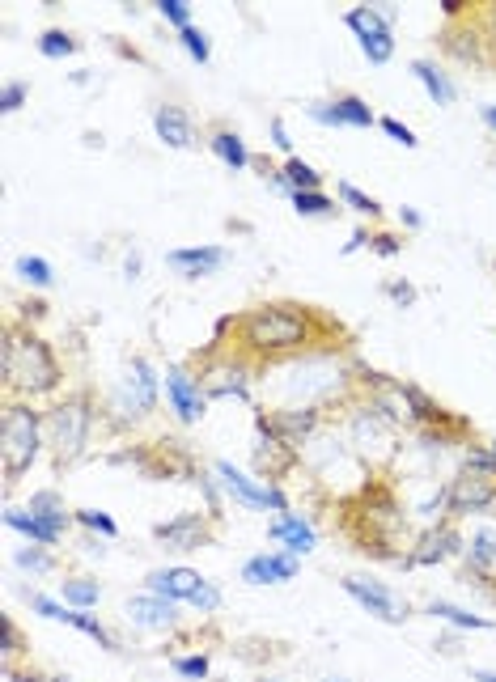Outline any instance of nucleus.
Listing matches in <instances>:
<instances>
[{"mask_svg":"<svg viewBox=\"0 0 496 682\" xmlns=\"http://www.w3.org/2000/svg\"><path fill=\"white\" fill-rule=\"evenodd\" d=\"M323 331L327 322L318 318L314 305L263 301L234 322V348L255 356V361H285V356L314 348L323 339Z\"/></svg>","mask_w":496,"mask_h":682,"instance_id":"1","label":"nucleus"},{"mask_svg":"<svg viewBox=\"0 0 496 682\" xmlns=\"http://www.w3.org/2000/svg\"><path fill=\"white\" fill-rule=\"evenodd\" d=\"M0 378H5L9 399L34 403L64 386V369L43 335H34L30 327H9L5 348H0Z\"/></svg>","mask_w":496,"mask_h":682,"instance_id":"2","label":"nucleus"},{"mask_svg":"<svg viewBox=\"0 0 496 682\" xmlns=\"http://www.w3.org/2000/svg\"><path fill=\"white\" fill-rule=\"evenodd\" d=\"M47 441V416L34 403L9 399L5 416H0V471H5V488H13L43 454Z\"/></svg>","mask_w":496,"mask_h":682,"instance_id":"3","label":"nucleus"},{"mask_svg":"<svg viewBox=\"0 0 496 682\" xmlns=\"http://www.w3.org/2000/svg\"><path fill=\"white\" fill-rule=\"evenodd\" d=\"M90 433H94V403L90 394H68L56 407L47 411V445L56 454L60 466L77 462L90 445Z\"/></svg>","mask_w":496,"mask_h":682,"instance_id":"4","label":"nucleus"},{"mask_svg":"<svg viewBox=\"0 0 496 682\" xmlns=\"http://www.w3.org/2000/svg\"><path fill=\"white\" fill-rule=\"evenodd\" d=\"M344 26L357 34V43L365 51L369 64H386L395 56V9H374V5H357L344 13Z\"/></svg>","mask_w":496,"mask_h":682,"instance_id":"5","label":"nucleus"},{"mask_svg":"<svg viewBox=\"0 0 496 682\" xmlns=\"http://www.w3.org/2000/svg\"><path fill=\"white\" fill-rule=\"evenodd\" d=\"M212 471H217V479H221V492L229 496V500H238L242 509H255V513H263V509H272V513H289V496L280 492V483H259V479H251V475H242L234 462H212Z\"/></svg>","mask_w":496,"mask_h":682,"instance_id":"6","label":"nucleus"},{"mask_svg":"<svg viewBox=\"0 0 496 682\" xmlns=\"http://www.w3.org/2000/svg\"><path fill=\"white\" fill-rule=\"evenodd\" d=\"M496 505V475L484 471H458L446 483V513L450 517H471V513H488Z\"/></svg>","mask_w":496,"mask_h":682,"instance_id":"7","label":"nucleus"},{"mask_svg":"<svg viewBox=\"0 0 496 682\" xmlns=\"http://www.w3.org/2000/svg\"><path fill=\"white\" fill-rule=\"evenodd\" d=\"M255 433H259L255 437V471H259L263 483H276L297 462V450L276 433L272 416H263V411H255Z\"/></svg>","mask_w":496,"mask_h":682,"instance_id":"8","label":"nucleus"},{"mask_svg":"<svg viewBox=\"0 0 496 682\" xmlns=\"http://www.w3.org/2000/svg\"><path fill=\"white\" fill-rule=\"evenodd\" d=\"M344 594L357 602V606H365L374 619H382V623H391V627H399L403 619H407V602L395 594V589H386L382 581H369V577H344Z\"/></svg>","mask_w":496,"mask_h":682,"instance_id":"9","label":"nucleus"},{"mask_svg":"<svg viewBox=\"0 0 496 682\" xmlns=\"http://www.w3.org/2000/svg\"><path fill=\"white\" fill-rule=\"evenodd\" d=\"M166 399H170L174 416H179L183 424H200L204 411H208V390H204V382L191 369H183V365H170L166 369Z\"/></svg>","mask_w":496,"mask_h":682,"instance_id":"10","label":"nucleus"},{"mask_svg":"<svg viewBox=\"0 0 496 682\" xmlns=\"http://www.w3.org/2000/svg\"><path fill=\"white\" fill-rule=\"evenodd\" d=\"M153 538L166 551H200L212 543V522H208V513H179V517H170V522L153 526Z\"/></svg>","mask_w":496,"mask_h":682,"instance_id":"11","label":"nucleus"},{"mask_svg":"<svg viewBox=\"0 0 496 682\" xmlns=\"http://www.w3.org/2000/svg\"><path fill=\"white\" fill-rule=\"evenodd\" d=\"M314 123H323V128H374V111H369V102L357 98V94H340L335 102H314L306 111Z\"/></svg>","mask_w":496,"mask_h":682,"instance_id":"12","label":"nucleus"},{"mask_svg":"<svg viewBox=\"0 0 496 682\" xmlns=\"http://www.w3.org/2000/svg\"><path fill=\"white\" fill-rule=\"evenodd\" d=\"M200 585H204V577L196 568H183V564H174V568H153L149 577H145V589L153 598H170V602H191L200 594Z\"/></svg>","mask_w":496,"mask_h":682,"instance_id":"13","label":"nucleus"},{"mask_svg":"<svg viewBox=\"0 0 496 682\" xmlns=\"http://www.w3.org/2000/svg\"><path fill=\"white\" fill-rule=\"evenodd\" d=\"M301 572V560L289 551H263V555H251L242 564V581L246 585H285Z\"/></svg>","mask_w":496,"mask_h":682,"instance_id":"14","label":"nucleus"},{"mask_svg":"<svg viewBox=\"0 0 496 682\" xmlns=\"http://www.w3.org/2000/svg\"><path fill=\"white\" fill-rule=\"evenodd\" d=\"M463 547L467 543H463V534H458L454 526H433V530H424L416 538V547H412V555H407V564H420V568L424 564H446Z\"/></svg>","mask_w":496,"mask_h":682,"instance_id":"15","label":"nucleus"},{"mask_svg":"<svg viewBox=\"0 0 496 682\" xmlns=\"http://www.w3.org/2000/svg\"><path fill=\"white\" fill-rule=\"evenodd\" d=\"M123 399H128L132 416H149L157 407V373L145 356H132L128 361V378H123Z\"/></svg>","mask_w":496,"mask_h":682,"instance_id":"16","label":"nucleus"},{"mask_svg":"<svg viewBox=\"0 0 496 682\" xmlns=\"http://www.w3.org/2000/svg\"><path fill=\"white\" fill-rule=\"evenodd\" d=\"M268 534L276 538V543H285V551L289 555H297V560H306V555L318 547V530L310 526V517L306 513H280L276 522L268 526Z\"/></svg>","mask_w":496,"mask_h":682,"instance_id":"17","label":"nucleus"},{"mask_svg":"<svg viewBox=\"0 0 496 682\" xmlns=\"http://www.w3.org/2000/svg\"><path fill=\"white\" fill-rule=\"evenodd\" d=\"M166 263H170L179 276H187V280H200V276L221 272V267L229 263V255H225L221 246H183V250H170V255H166Z\"/></svg>","mask_w":496,"mask_h":682,"instance_id":"18","label":"nucleus"},{"mask_svg":"<svg viewBox=\"0 0 496 682\" xmlns=\"http://www.w3.org/2000/svg\"><path fill=\"white\" fill-rule=\"evenodd\" d=\"M153 132L162 136L170 149H191V145H196L191 115L183 111V106H174V102H166V106H157V111H153Z\"/></svg>","mask_w":496,"mask_h":682,"instance_id":"19","label":"nucleus"},{"mask_svg":"<svg viewBox=\"0 0 496 682\" xmlns=\"http://www.w3.org/2000/svg\"><path fill=\"white\" fill-rule=\"evenodd\" d=\"M26 509H30L34 517H39V522H43L47 530H56L60 538H64V530H68V526L77 522V513L64 505V496H60L56 488H43V492H34Z\"/></svg>","mask_w":496,"mask_h":682,"instance_id":"20","label":"nucleus"},{"mask_svg":"<svg viewBox=\"0 0 496 682\" xmlns=\"http://www.w3.org/2000/svg\"><path fill=\"white\" fill-rule=\"evenodd\" d=\"M174 615H179V602H170V598L140 594L128 602V619L136 627H174Z\"/></svg>","mask_w":496,"mask_h":682,"instance_id":"21","label":"nucleus"},{"mask_svg":"<svg viewBox=\"0 0 496 682\" xmlns=\"http://www.w3.org/2000/svg\"><path fill=\"white\" fill-rule=\"evenodd\" d=\"M463 555H467V564H471L475 577L492 581V577H496V526H480V530H475V534L467 538Z\"/></svg>","mask_w":496,"mask_h":682,"instance_id":"22","label":"nucleus"},{"mask_svg":"<svg viewBox=\"0 0 496 682\" xmlns=\"http://www.w3.org/2000/svg\"><path fill=\"white\" fill-rule=\"evenodd\" d=\"M272 428H276V433L285 437V441L293 445V450H297V445L306 441V437L314 433V428H318V407H293V411H276V416H272Z\"/></svg>","mask_w":496,"mask_h":682,"instance_id":"23","label":"nucleus"},{"mask_svg":"<svg viewBox=\"0 0 496 682\" xmlns=\"http://www.w3.org/2000/svg\"><path fill=\"white\" fill-rule=\"evenodd\" d=\"M208 149L217 153L229 170H246V166H255V157H251V149H246V140L238 136V132H229V128H217L208 136Z\"/></svg>","mask_w":496,"mask_h":682,"instance_id":"24","label":"nucleus"},{"mask_svg":"<svg viewBox=\"0 0 496 682\" xmlns=\"http://www.w3.org/2000/svg\"><path fill=\"white\" fill-rule=\"evenodd\" d=\"M412 73H416V81L424 85V94H429L437 106H450L454 98H458V89H454V81L441 73V68L433 64V60H412Z\"/></svg>","mask_w":496,"mask_h":682,"instance_id":"25","label":"nucleus"},{"mask_svg":"<svg viewBox=\"0 0 496 682\" xmlns=\"http://www.w3.org/2000/svg\"><path fill=\"white\" fill-rule=\"evenodd\" d=\"M5 526H9V530H17V534H26L34 547H56V543H60V534H56V530H47V526H43L30 509H5Z\"/></svg>","mask_w":496,"mask_h":682,"instance_id":"26","label":"nucleus"},{"mask_svg":"<svg viewBox=\"0 0 496 682\" xmlns=\"http://www.w3.org/2000/svg\"><path fill=\"white\" fill-rule=\"evenodd\" d=\"M64 627H73V632H81V636H90V640H98L106 653H119V640L111 636V627H106L98 615H90V610H73L68 606V615H64Z\"/></svg>","mask_w":496,"mask_h":682,"instance_id":"27","label":"nucleus"},{"mask_svg":"<svg viewBox=\"0 0 496 682\" xmlns=\"http://www.w3.org/2000/svg\"><path fill=\"white\" fill-rule=\"evenodd\" d=\"M102 598V585L94 577H64L60 581V602H68L73 610H94Z\"/></svg>","mask_w":496,"mask_h":682,"instance_id":"28","label":"nucleus"},{"mask_svg":"<svg viewBox=\"0 0 496 682\" xmlns=\"http://www.w3.org/2000/svg\"><path fill=\"white\" fill-rule=\"evenodd\" d=\"M429 615L433 619H446V623H454V627H463V632H488L492 627V619H480V615H471V610H463V606H454V602H429Z\"/></svg>","mask_w":496,"mask_h":682,"instance_id":"29","label":"nucleus"},{"mask_svg":"<svg viewBox=\"0 0 496 682\" xmlns=\"http://www.w3.org/2000/svg\"><path fill=\"white\" fill-rule=\"evenodd\" d=\"M280 174H285V183L293 191H323V174H318L310 161H301V157H289L285 166H280Z\"/></svg>","mask_w":496,"mask_h":682,"instance_id":"30","label":"nucleus"},{"mask_svg":"<svg viewBox=\"0 0 496 682\" xmlns=\"http://www.w3.org/2000/svg\"><path fill=\"white\" fill-rule=\"evenodd\" d=\"M17 276H22L26 284H34V289H51V280H56V272H51V263L39 259V255H17Z\"/></svg>","mask_w":496,"mask_h":682,"instance_id":"31","label":"nucleus"},{"mask_svg":"<svg viewBox=\"0 0 496 682\" xmlns=\"http://www.w3.org/2000/svg\"><path fill=\"white\" fill-rule=\"evenodd\" d=\"M289 200L297 208V217H331L335 212V200H327L323 191H293Z\"/></svg>","mask_w":496,"mask_h":682,"instance_id":"32","label":"nucleus"},{"mask_svg":"<svg viewBox=\"0 0 496 682\" xmlns=\"http://www.w3.org/2000/svg\"><path fill=\"white\" fill-rule=\"evenodd\" d=\"M77 51V39L68 30H43L39 34V56H47V60H64V56H73Z\"/></svg>","mask_w":496,"mask_h":682,"instance_id":"33","label":"nucleus"},{"mask_svg":"<svg viewBox=\"0 0 496 682\" xmlns=\"http://www.w3.org/2000/svg\"><path fill=\"white\" fill-rule=\"evenodd\" d=\"M179 43H183V51L196 64H208L212 60V43H208V34L200 30V26H187V30H179Z\"/></svg>","mask_w":496,"mask_h":682,"instance_id":"34","label":"nucleus"},{"mask_svg":"<svg viewBox=\"0 0 496 682\" xmlns=\"http://www.w3.org/2000/svg\"><path fill=\"white\" fill-rule=\"evenodd\" d=\"M170 670L179 674V678L204 682V678L212 674V661H208V653H191V657H174V661H170Z\"/></svg>","mask_w":496,"mask_h":682,"instance_id":"35","label":"nucleus"},{"mask_svg":"<svg viewBox=\"0 0 496 682\" xmlns=\"http://www.w3.org/2000/svg\"><path fill=\"white\" fill-rule=\"evenodd\" d=\"M340 200L352 212H361V217H382V204L374 200V195H365L361 187H352V183H340Z\"/></svg>","mask_w":496,"mask_h":682,"instance_id":"36","label":"nucleus"},{"mask_svg":"<svg viewBox=\"0 0 496 682\" xmlns=\"http://www.w3.org/2000/svg\"><path fill=\"white\" fill-rule=\"evenodd\" d=\"M77 526L94 530V534H102V538H119L115 517H111V513H102V509H77Z\"/></svg>","mask_w":496,"mask_h":682,"instance_id":"37","label":"nucleus"},{"mask_svg":"<svg viewBox=\"0 0 496 682\" xmlns=\"http://www.w3.org/2000/svg\"><path fill=\"white\" fill-rule=\"evenodd\" d=\"M26 602H30V610H39L43 619H51V623H64V615H68V602H56V598H47V594H39V589H26Z\"/></svg>","mask_w":496,"mask_h":682,"instance_id":"38","label":"nucleus"},{"mask_svg":"<svg viewBox=\"0 0 496 682\" xmlns=\"http://www.w3.org/2000/svg\"><path fill=\"white\" fill-rule=\"evenodd\" d=\"M17 568H26V572H51V568H56V560L47 555V547H22V551H17Z\"/></svg>","mask_w":496,"mask_h":682,"instance_id":"39","label":"nucleus"},{"mask_svg":"<svg viewBox=\"0 0 496 682\" xmlns=\"http://www.w3.org/2000/svg\"><path fill=\"white\" fill-rule=\"evenodd\" d=\"M378 128H382L386 136H391V140H399L403 149H416V145H420V140H416V132L407 128V123H399L395 115H382V119H378Z\"/></svg>","mask_w":496,"mask_h":682,"instance_id":"40","label":"nucleus"},{"mask_svg":"<svg viewBox=\"0 0 496 682\" xmlns=\"http://www.w3.org/2000/svg\"><path fill=\"white\" fill-rule=\"evenodd\" d=\"M26 94H30V85H26V81H5V89H0V111H5V115L22 111Z\"/></svg>","mask_w":496,"mask_h":682,"instance_id":"41","label":"nucleus"},{"mask_svg":"<svg viewBox=\"0 0 496 682\" xmlns=\"http://www.w3.org/2000/svg\"><path fill=\"white\" fill-rule=\"evenodd\" d=\"M157 13H162L170 26H179V30H187V26H191V9H187V0H157Z\"/></svg>","mask_w":496,"mask_h":682,"instance_id":"42","label":"nucleus"},{"mask_svg":"<svg viewBox=\"0 0 496 682\" xmlns=\"http://www.w3.org/2000/svg\"><path fill=\"white\" fill-rule=\"evenodd\" d=\"M0 632H5V666H13V657L22 653V632H17V623L9 615L0 619Z\"/></svg>","mask_w":496,"mask_h":682,"instance_id":"43","label":"nucleus"},{"mask_svg":"<svg viewBox=\"0 0 496 682\" xmlns=\"http://www.w3.org/2000/svg\"><path fill=\"white\" fill-rule=\"evenodd\" d=\"M191 606H196V610H200V615H212V610H217V606H221V589H217V585H212V581H204V585H200V594H196V598H191Z\"/></svg>","mask_w":496,"mask_h":682,"instance_id":"44","label":"nucleus"},{"mask_svg":"<svg viewBox=\"0 0 496 682\" xmlns=\"http://www.w3.org/2000/svg\"><path fill=\"white\" fill-rule=\"evenodd\" d=\"M386 293H391L395 305H416V284H407V280H391Z\"/></svg>","mask_w":496,"mask_h":682,"instance_id":"45","label":"nucleus"},{"mask_svg":"<svg viewBox=\"0 0 496 682\" xmlns=\"http://www.w3.org/2000/svg\"><path fill=\"white\" fill-rule=\"evenodd\" d=\"M369 246H374V250H378V255H382V259H395V255H399V250H403V238H395V233H378V238H374V242H369Z\"/></svg>","mask_w":496,"mask_h":682,"instance_id":"46","label":"nucleus"},{"mask_svg":"<svg viewBox=\"0 0 496 682\" xmlns=\"http://www.w3.org/2000/svg\"><path fill=\"white\" fill-rule=\"evenodd\" d=\"M272 145L285 149V153L293 149V140H289V132H285V119H272Z\"/></svg>","mask_w":496,"mask_h":682,"instance_id":"47","label":"nucleus"},{"mask_svg":"<svg viewBox=\"0 0 496 682\" xmlns=\"http://www.w3.org/2000/svg\"><path fill=\"white\" fill-rule=\"evenodd\" d=\"M399 217H403V225H407V229H420V225H424V217H420V212H416V208H403V212H399Z\"/></svg>","mask_w":496,"mask_h":682,"instance_id":"48","label":"nucleus"},{"mask_svg":"<svg viewBox=\"0 0 496 682\" xmlns=\"http://www.w3.org/2000/svg\"><path fill=\"white\" fill-rule=\"evenodd\" d=\"M365 242H374V238H365V233H361V229H357V233H352V242H348V246H344V255H352V250H361V246H365Z\"/></svg>","mask_w":496,"mask_h":682,"instance_id":"49","label":"nucleus"},{"mask_svg":"<svg viewBox=\"0 0 496 682\" xmlns=\"http://www.w3.org/2000/svg\"><path fill=\"white\" fill-rule=\"evenodd\" d=\"M480 119L488 123V128L496 132V106H480Z\"/></svg>","mask_w":496,"mask_h":682,"instance_id":"50","label":"nucleus"},{"mask_svg":"<svg viewBox=\"0 0 496 682\" xmlns=\"http://www.w3.org/2000/svg\"><path fill=\"white\" fill-rule=\"evenodd\" d=\"M475 682H496V670H471Z\"/></svg>","mask_w":496,"mask_h":682,"instance_id":"51","label":"nucleus"},{"mask_svg":"<svg viewBox=\"0 0 496 682\" xmlns=\"http://www.w3.org/2000/svg\"><path fill=\"white\" fill-rule=\"evenodd\" d=\"M51 682H73V678H51Z\"/></svg>","mask_w":496,"mask_h":682,"instance_id":"52","label":"nucleus"},{"mask_svg":"<svg viewBox=\"0 0 496 682\" xmlns=\"http://www.w3.org/2000/svg\"><path fill=\"white\" fill-rule=\"evenodd\" d=\"M323 682H344V678H323Z\"/></svg>","mask_w":496,"mask_h":682,"instance_id":"53","label":"nucleus"}]
</instances>
